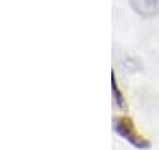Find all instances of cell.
Instances as JSON below:
<instances>
[{"mask_svg": "<svg viewBox=\"0 0 159 150\" xmlns=\"http://www.w3.org/2000/svg\"><path fill=\"white\" fill-rule=\"evenodd\" d=\"M113 129L117 131V134H120L124 139H127L133 147H136V148H148L150 147V141L148 138H145L142 133H138L136 129V124L134 120L131 118L129 115H119L113 118Z\"/></svg>", "mask_w": 159, "mask_h": 150, "instance_id": "1", "label": "cell"}, {"mask_svg": "<svg viewBox=\"0 0 159 150\" xmlns=\"http://www.w3.org/2000/svg\"><path fill=\"white\" fill-rule=\"evenodd\" d=\"M133 11L143 18H152L159 12L157 0H129Z\"/></svg>", "mask_w": 159, "mask_h": 150, "instance_id": "2", "label": "cell"}, {"mask_svg": "<svg viewBox=\"0 0 159 150\" xmlns=\"http://www.w3.org/2000/svg\"><path fill=\"white\" fill-rule=\"evenodd\" d=\"M111 92H113L115 104H117L119 108H124V106H125V99H124V94H122V90L119 88V83H117L115 73H111Z\"/></svg>", "mask_w": 159, "mask_h": 150, "instance_id": "3", "label": "cell"}]
</instances>
